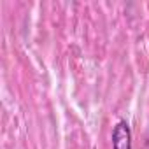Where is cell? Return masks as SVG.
Masks as SVG:
<instances>
[{"label":"cell","mask_w":149,"mask_h":149,"mask_svg":"<svg viewBox=\"0 0 149 149\" xmlns=\"http://www.w3.org/2000/svg\"><path fill=\"white\" fill-rule=\"evenodd\" d=\"M112 149H132V130L126 119H119L111 133Z\"/></svg>","instance_id":"6da1fadb"}]
</instances>
